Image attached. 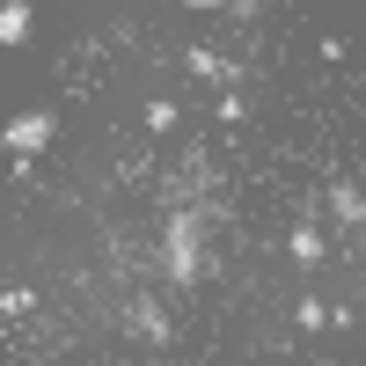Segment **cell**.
<instances>
[{"mask_svg":"<svg viewBox=\"0 0 366 366\" xmlns=\"http://www.w3.org/2000/svg\"><path fill=\"white\" fill-rule=\"evenodd\" d=\"M132 330H139L147 345H162V337H169V315H162V300H154V293L132 300Z\"/></svg>","mask_w":366,"mask_h":366,"instance_id":"cell-3","label":"cell"},{"mask_svg":"<svg viewBox=\"0 0 366 366\" xmlns=\"http://www.w3.org/2000/svg\"><path fill=\"white\" fill-rule=\"evenodd\" d=\"M286 249H293V264H322V227H293Z\"/></svg>","mask_w":366,"mask_h":366,"instance_id":"cell-6","label":"cell"},{"mask_svg":"<svg viewBox=\"0 0 366 366\" xmlns=\"http://www.w3.org/2000/svg\"><path fill=\"white\" fill-rule=\"evenodd\" d=\"M293 322H300V330H322V322H330V308H322V300H300Z\"/></svg>","mask_w":366,"mask_h":366,"instance_id":"cell-9","label":"cell"},{"mask_svg":"<svg viewBox=\"0 0 366 366\" xmlns=\"http://www.w3.org/2000/svg\"><path fill=\"white\" fill-rule=\"evenodd\" d=\"M51 132H59V117H51V110H22L15 125H8V154H15V162L44 154V147H51Z\"/></svg>","mask_w":366,"mask_h":366,"instance_id":"cell-2","label":"cell"},{"mask_svg":"<svg viewBox=\"0 0 366 366\" xmlns=\"http://www.w3.org/2000/svg\"><path fill=\"white\" fill-rule=\"evenodd\" d=\"M176 117H183V110H176V103H162V96H154V103H147V132H176Z\"/></svg>","mask_w":366,"mask_h":366,"instance_id":"cell-8","label":"cell"},{"mask_svg":"<svg viewBox=\"0 0 366 366\" xmlns=\"http://www.w3.org/2000/svg\"><path fill=\"white\" fill-rule=\"evenodd\" d=\"M330 205H337V220L366 227V191H352V183H337V191H330Z\"/></svg>","mask_w":366,"mask_h":366,"instance_id":"cell-7","label":"cell"},{"mask_svg":"<svg viewBox=\"0 0 366 366\" xmlns=\"http://www.w3.org/2000/svg\"><path fill=\"white\" fill-rule=\"evenodd\" d=\"M183 8H198V15H212V8H234V0H183Z\"/></svg>","mask_w":366,"mask_h":366,"instance_id":"cell-10","label":"cell"},{"mask_svg":"<svg viewBox=\"0 0 366 366\" xmlns=\"http://www.w3.org/2000/svg\"><path fill=\"white\" fill-rule=\"evenodd\" d=\"M183 66H191L198 81H220V88L234 81V66H227V59H220V51H205V44H191V51H183Z\"/></svg>","mask_w":366,"mask_h":366,"instance_id":"cell-5","label":"cell"},{"mask_svg":"<svg viewBox=\"0 0 366 366\" xmlns=\"http://www.w3.org/2000/svg\"><path fill=\"white\" fill-rule=\"evenodd\" d=\"M162 271H169V286H198L205 279V220L191 205L169 212V227H162Z\"/></svg>","mask_w":366,"mask_h":366,"instance_id":"cell-1","label":"cell"},{"mask_svg":"<svg viewBox=\"0 0 366 366\" xmlns=\"http://www.w3.org/2000/svg\"><path fill=\"white\" fill-rule=\"evenodd\" d=\"M29 0H0V44H29Z\"/></svg>","mask_w":366,"mask_h":366,"instance_id":"cell-4","label":"cell"}]
</instances>
